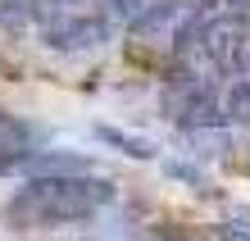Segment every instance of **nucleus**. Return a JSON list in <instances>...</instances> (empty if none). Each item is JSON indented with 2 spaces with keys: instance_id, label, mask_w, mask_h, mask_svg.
<instances>
[{
  "instance_id": "1",
  "label": "nucleus",
  "mask_w": 250,
  "mask_h": 241,
  "mask_svg": "<svg viewBox=\"0 0 250 241\" xmlns=\"http://www.w3.org/2000/svg\"><path fill=\"white\" fill-rule=\"evenodd\" d=\"M119 200V187L96 173H64V177H32L9 196V219L19 228H64L86 223Z\"/></svg>"
},
{
  "instance_id": "2",
  "label": "nucleus",
  "mask_w": 250,
  "mask_h": 241,
  "mask_svg": "<svg viewBox=\"0 0 250 241\" xmlns=\"http://www.w3.org/2000/svg\"><path fill=\"white\" fill-rule=\"evenodd\" d=\"M119 14H114L109 0H96V5H73V9H60L55 19L41 27V41L60 55H91L100 50L105 41L119 32Z\"/></svg>"
},
{
  "instance_id": "3",
  "label": "nucleus",
  "mask_w": 250,
  "mask_h": 241,
  "mask_svg": "<svg viewBox=\"0 0 250 241\" xmlns=\"http://www.w3.org/2000/svg\"><path fill=\"white\" fill-rule=\"evenodd\" d=\"M164 114L178 123L182 132H200V128H214L223 123V105H218V91L209 78H196V73H182L178 82L164 87Z\"/></svg>"
},
{
  "instance_id": "4",
  "label": "nucleus",
  "mask_w": 250,
  "mask_h": 241,
  "mask_svg": "<svg viewBox=\"0 0 250 241\" xmlns=\"http://www.w3.org/2000/svg\"><path fill=\"white\" fill-rule=\"evenodd\" d=\"M32 159H37V137H32V123H23L19 114L0 110V177L23 173Z\"/></svg>"
},
{
  "instance_id": "5",
  "label": "nucleus",
  "mask_w": 250,
  "mask_h": 241,
  "mask_svg": "<svg viewBox=\"0 0 250 241\" xmlns=\"http://www.w3.org/2000/svg\"><path fill=\"white\" fill-rule=\"evenodd\" d=\"M96 137L105 141V146H114L119 155H127V159H155L159 155L150 137H137V132H127L119 123H96Z\"/></svg>"
},
{
  "instance_id": "6",
  "label": "nucleus",
  "mask_w": 250,
  "mask_h": 241,
  "mask_svg": "<svg viewBox=\"0 0 250 241\" xmlns=\"http://www.w3.org/2000/svg\"><path fill=\"white\" fill-rule=\"evenodd\" d=\"M218 105H223V118H228V123H250V73H246V78L223 82Z\"/></svg>"
},
{
  "instance_id": "7",
  "label": "nucleus",
  "mask_w": 250,
  "mask_h": 241,
  "mask_svg": "<svg viewBox=\"0 0 250 241\" xmlns=\"http://www.w3.org/2000/svg\"><path fill=\"white\" fill-rule=\"evenodd\" d=\"M218 237L223 241H250V209H237L232 219L218 223Z\"/></svg>"
}]
</instances>
